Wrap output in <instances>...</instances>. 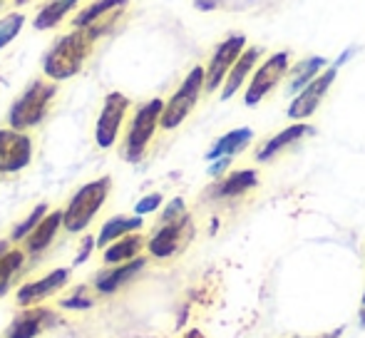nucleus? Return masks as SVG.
I'll use <instances>...</instances> for the list:
<instances>
[{
    "mask_svg": "<svg viewBox=\"0 0 365 338\" xmlns=\"http://www.w3.org/2000/svg\"><path fill=\"white\" fill-rule=\"evenodd\" d=\"M95 35L90 30H77L73 28V33L63 35L53 48L48 50L43 60V73L48 75L53 83H60V80H68L73 75L80 73L85 68L87 58L95 50Z\"/></svg>",
    "mask_w": 365,
    "mask_h": 338,
    "instance_id": "f257e3e1",
    "label": "nucleus"
},
{
    "mask_svg": "<svg viewBox=\"0 0 365 338\" xmlns=\"http://www.w3.org/2000/svg\"><path fill=\"white\" fill-rule=\"evenodd\" d=\"M55 95H58V85L45 83V80H35L23 90V95L13 102L10 107V130H30V127L40 125L48 115L50 105H53Z\"/></svg>",
    "mask_w": 365,
    "mask_h": 338,
    "instance_id": "f03ea898",
    "label": "nucleus"
},
{
    "mask_svg": "<svg viewBox=\"0 0 365 338\" xmlns=\"http://www.w3.org/2000/svg\"><path fill=\"white\" fill-rule=\"evenodd\" d=\"M112 179L102 177L95 182H87L82 189H77V194L70 199L68 209H65V224L70 234H77L82 229L90 227V222L95 219V214L102 209V204L107 202V194H110Z\"/></svg>",
    "mask_w": 365,
    "mask_h": 338,
    "instance_id": "7ed1b4c3",
    "label": "nucleus"
},
{
    "mask_svg": "<svg viewBox=\"0 0 365 338\" xmlns=\"http://www.w3.org/2000/svg\"><path fill=\"white\" fill-rule=\"evenodd\" d=\"M162 112H164V100H159V97L145 102L135 112V120H132L130 130H127L125 147H122V157L127 162H140L145 157L154 132H157V127H162Z\"/></svg>",
    "mask_w": 365,
    "mask_h": 338,
    "instance_id": "20e7f679",
    "label": "nucleus"
},
{
    "mask_svg": "<svg viewBox=\"0 0 365 338\" xmlns=\"http://www.w3.org/2000/svg\"><path fill=\"white\" fill-rule=\"evenodd\" d=\"M207 83V70L202 65L189 70V75L184 78V83L179 85V90L164 102V112H162V130H177L189 115L197 107L199 95L204 90Z\"/></svg>",
    "mask_w": 365,
    "mask_h": 338,
    "instance_id": "39448f33",
    "label": "nucleus"
},
{
    "mask_svg": "<svg viewBox=\"0 0 365 338\" xmlns=\"http://www.w3.org/2000/svg\"><path fill=\"white\" fill-rule=\"evenodd\" d=\"M289 70H291V55L286 53V50L269 55V58L256 68V73L251 75V83L244 92V105L256 107L259 102H264V97H269L276 87L284 83Z\"/></svg>",
    "mask_w": 365,
    "mask_h": 338,
    "instance_id": "423d86ee",
    "label": "nucleus"
},
{
    "mask_svg": "<svg viewBox=\"0 0 365 338\" xmlns=\"http://www.w3.org/2000/svg\"><path fill=\"white\" fill-rule=\"evenodd\" d=\"M127 8H130V0H95L75 15L73 28L90 30L95 40H100L102 35H110L115 30L117 20L122 18Z\"/></svg>",
    "mask_w": 365,
    "mask_h": 338,
    "instance_id": "0eeeda50",
    "label": "nucleus"
},
{
    "mask_svg": "<svg viewBox=\"0 0 365 338\" xmlns=\"http://www.w3.org/2000/svg\"><path fill=\"white\" fill-rule=\"evenodd\" d=\"M192 239H194L192 217L184 214L182 219H177L172 224H159V229L147 242V249L157 259H169V256H177L179 252H184Z\"/></svg>",
    "mask_w": 365,
    "mask_h": 338,
    "instance_id": "6e6552de",
    "label": "nucleus"
},
{
    "mask_svg": "<svg viewBox=\"0 0 365 338\" xmlns=\"http://www.w3.org/2000/svg\"><path fill=\"white\" fill-rule=\"evenodd\" d=\"M130 105H132L130 97H125L122 92H110L105 97V105H102V112L95 125V142L102 150H110L117 142V135H120Z\"/></svg>",
    "mask_w": 365,
    "mask_h": 338,
    "instance_id": "1a4fd4ad",
    "label": "nucleus"
},
{
    "mask_svg": "<svg viewBox=\"0 0 365 338\" xmlns=\"http://www.w3.org/2000/svg\"><path fill=\"white\" fill-rule=\"evenodd\" d=\"M244 50H246L244 35H229L224 43H219V48L214 50L212 60H209V65H207V83H204V90L207 92L219 90V87L226 83L231 68L236 65V60L241 58Z\"/></svg>",
    "mask_w": 365,
    "mask_h": 338,
    "instance_id": "9d476101",
    "label": "nucleus"
},
{
    "mask_svg": "<svg viewBox=\"0 0 365 338\" xmlns=\"http://www.w3.org/2000/svg\"><path fill=\"white\" fill-rule=\"evenodd\" d=\"M336 75H338V68L333 65V68L323 70V73L318 75V78L313 80L308 87H303V90L293 97L291 105H289V117H291V120L306 122L308 117H311L313 112L321 107V102L326 100L328 90H331L333 83H336Z\"/></svg>",
    "mask_w": 365,
    "mask_h": 338,
    "instance_id": "9b49d317",
    "label": "nucleus"
},
{
    "mask_svg": "<svg viewBox=\"0 0 365 338\" xmlns=\"http://www.w3.org/2000/svg\"><path fill=\"white\" fill-rule=\"evenodd\" d=\"M256 187H259V172L256 169H239V172H231L221 177L219 182H214L207 194L209 199L226 202V199H241L244 194L254 192Z\"/></svg>",
    "mask_w": 365,
    "mask_h": 338,
    "instance_id": "f8f14e48",
    "label": "nucleus"
},
{
    "mask_svg": "<svg viewBox=\"0 0 365 338\" xmlns=\"http://www.w3.org/2000/svg\"><path fill=\"white\" fill-rule=\"evenodd\" d=\"M313 132H316V127H311L308 122H296V125L286 127V130H281L279 135H274L271 140H266L264 145L259 147V152H256V162H271L284 150H289V147L296 145V142L311 137Z\"/></svg>",
    "mask_w": 365,
    "mask_h": 338,
    "instance_id": "ddd939ff",
    "label": "nucleus"
},
{
    "mask_svg": "<svg viewBox=\"0 0 365 338\" xmlns=\"http://www.w3.org/2000/svg\"><path fill=\"white\" fill-rule=\"evenodd\" d=\"M70 279V271L68 269H55L50 271L48 276L38 281H30L25 284L23 289L18 291V304L20 306H30V304H38L40 299H48L50 294H55L58 289H63Z\"/></svg>",
    "mask_w": 365,
    "mask_h": 338,
    "instance_id": "4468645a",
    "label": "nucleus"
},
{
    "mask_svg": "<svg viewBox=\"0 0 365 338\" xmlns=\"http://www.w3.org/2000/svg\"><path fill=\"white\" fill-rule=\"evenodd\" d=\"M261 55H264V48H246L244 53H241V58L236 60V65L231 68L224 87H221V100H231V97L244 87V83L249 80V75L254 73L256 65H259Z\"/></svg>",
    "mask_w": 365,
    "mask_h": 338,
    "instance_id": "2eb2a0df",
    "label": "nucleus"
},
{
    "mask_svg": "<svg viewBox=\"0 0 365 338\" xmlns=\"http://www.w3.org/2000/svg\"><path fill=\"white\" fill-rule=\"evenodd\" d=\"M147 266L145 256H137V259L127 261V264H117L112 271H102L95 279V289L102 291V294H115L122 284H127L130 279H135L142 269Z\"/></svg>",
    "mask_w": 365,
    "mask_h": 338,
    "instance_id": "dca6fc26",
    "label": "nucleus"
},
{
    "mask_svg": "<svg viewBox=\"0 0 365 338\" xmlns=\"http://www.w3.org/2000/svg\"><path fill=\"white\" fill-rule=\"evenodd\" d=\"M251 140H254V132H251L249 127H239V130L226 132L224 137H219V140L214 142L212 150L207 152V160L217 162L221 157H236L239 152H244L246 147L251 145Z\"/></svg>",
    "mask_w": 365,
    "mask_h": 338,
    "instance_id": "f3484780",
    "label": "nucleus"
},
{
    "mask_svg": "<svg viewBox=\"0 0 365 338\" xmlns=\"http://www.w3.org/2000/svg\"><path fill=\"white\" fill-rule=\"evenodd\" d=\"M65 224V212H60V209H55V212H50L48 217L40 222V227L35 229L33 234H30L28 239H25V249H28L30 254H40L45 252V249L50 247V244L55 242V234H58V229Z\"/></svg>",
    "mask_w": 365,
    "mask_h": 338,
    "instance_id": "a211bd4d",
    "label": "nucleus"
},
{
    "mask_svg": "<svg viewBox=\"0 0 365 338\" xmlns=\"http://www.w3.org/2000/svg\"><path fill=\"white\" fill-rule=\"evenodd\" d=\"M328 68V60L326 58H308V60H301L296 63L293 68L289 70V92L291 95H298L303 87H308L323 70Z\"/></svg>",
    "mask_w": 365,
    "mask_h": 338,
    "instance_id": "6ab92c4d",
    "label": "nucleus"
},
{
    "mask_svg": "<svg viewBox=\"0 0 365 338\" xmlns=\"http://www.w3.org/2000/svg\"><path fill=\"white\" fill-rule=\"evenodd\" d=\"M142 224H145L142 222V217H112V219H107L100 229V237H97V247L107 249L110 244H115L117 239L127 237V234H132V232H140Z\"/></svg>",
    "mask_w": 365,
    "mask_h": 338,
    "instance_id": "aec40b11",
    "label": "nucleus"
},
{
    "mask_svg": "<svg viewBox=\"0 0 365 338\" xmlns=\"http://www.w3.org/2000/svg\"><path fill=\"white\" fill-rule=\"evenodd\" d=\"M48 319H50V311H45V309L23 311V314L10 324L8 338H35L43 331V326L48 324Z\"/></svg>",
    "mask_w": 365,
    "mask_h": 338,
    "instance_id": "412c9836",
    "label": "nucleus"
},
{
    "mask_svg": "<svg viewBox=\"0 0 365 338\" xmlns=\"http://www.w3.org/2000/svg\"><path fill=\"white\" fill-rule=\"evenodd\" d=\"M142 247H145V239L140 237V234H127V237L117 239L115 244H110V247L105 249V264H127V261L137 259V254L142 252Z\"/></svg>",
    "mask_w": 365,
    "mask_h": 338,
    "instance_id": "4be33fe9",
    "label": "nucleus"
},
{
    "mask_svg": "<svg viewBox=\"0 0 365 338\" xmlns=\"http://www.w3.org/2000/svg\"><path fill=\"white\" fill-rule=\"evenodd\" d=\"M80 0H48V3L40 8V13L35 15V30H53L55 25H60L65 20V15L73 8H77Z\"/></svg>",
    "mask_w": 365,
    "mask_h": 338,
    "instance_id": "5701e85b",
    "label": "nucleus"
},
{
    "mask_svg": "<svg viewBox=\"0 0 365 338\" xmlns=\"http://www.w3.org/2000/svg\"><path fill=\"white\" fill-rule=\"evenodd\" d=\"M25 261V254L23 252H8L0 259V296L5 294V291L10 289V284H13V276L18 274V269L23 266Z\"/></svg>",
    "mask_w": 365,
    "mask_h": 338,
    "instance_id": "b1692460",
    "label": "nucleus"
},
{
    "mask_svg": "<svg viewBox=\"0 0 365 338\" xmlns=\"http://www.w3.org/2000/svg\"><path fill=\"white\" fill-rule=\"evenodd\" d=\"M45 217H48V204H38V207L28 214V219H25V222H20L18 227L13 229L10 239H13V242H23V239H28L30 234L40 227V222H43Z\"/></svg>",
    "mask_w": 365,
    "mask_h": 338,
    "instance_id": "393cba45",
    "label": "nucleus"
},
{
    "mask_svg": "<svg viewBox=\"0 0 365 338\" xmlns=\"http://www.w3.org/2000/svg\"><path fill=\"white\" fill-rule=\"evenodd\" d=\"M23 25H25V15L23 13H10V15H5V18L0 20V50L18 38L20 30H23Z\"/></svg>",
    "mask_w": 365,
    "mask_h": 338,
    "instance_id": "a878e982",
    "label": "nucleus"
},
{
    "mask_svg": "<svg viewBox=\"0 0 365 338\" xmlns=\"http://www.w3.org/2000/svg\"><path fill=\"white\" fill-rule=\"evenodd\" d=\"M18 135H20L18 130H0V174L5 172V162H8L10 150H13Z\"/></svg>",
    "mask_w": 365,
    "mask_h": 338,
    "instance_id": "bb28decb",
    "label": "nucleus"
},
{
    "mask_svg": "<svg viewBox=\"0 0 365 338\" xmlns=\"http://www.w3.org/2000/svg\"><path fill=\"white\" fill-rule=\"evenodd\" d=\"M184 214H187V204H184L182 197H177V199H172V202L167 204V209H164L159 224H172V222H177V219H182Z\"/></svg>",
    "mask_w": 365,
    "mask_h": 338,
    "instance_id": "cd10ccee",
    "label": "nucleus"
},
{
    "mask_svg": "<svg viewBox=\"0 0 365 338\" xmlns=\"http://www.w3.org/2000/svg\"><path fill=\"white\" fill-rule=\"evenodd\" d=\"M162 207V194H147L145 199H140L137 202V207H135V214L137 217H145V214H152V212H157V209Z\"/></svg>",
    "mask_w": 365,
    "mask_h": 338,
    "instance_id": "c85d7f7f",
    "label": "nucleus"
},
{
    "mask_svg": "<svg viewBox=\"0 0 365 338\" xmlns=\"http://www.w3.org/2000/svg\"><path fill=\"white\" fill-rule=\"evenodd\" d=\"M95 239L92 237H85L82 239V247H80V254L75 256V266H80V264H85L87 259H90V254H92V249H95Z\"/></svg>",
    "mask_w": 365,
    "mask_h": 338,
    "instance_id": "c756f323",
    "label": "nucleus"
},
{
    "mask_svg": "<svg viewBox=\"0 0 365 338\" xmlns=\"http://www.w3.org/2000/svg\"><path fill=\"white\" fill-rule=\"evenodd\" d=\"M82 294H85V291H77V294L73 296V299H65L63 301V306L65 309H90L92 306V299H82Z\"/></svg>",
    "mask_w": 365,
    "mask_h": 338,
    "instance_id": "7c9ffc66",
    "label": "nucleus"
},
{
    "mask_svg": "<svg viewBox=\"0 0 365 338\" xmlns=\"http://www.w3.org/2000/svg\"><path fill=\"white\" fill-rule=\"evenodd\" d=\"M231 160H234V157H221V160L214 162V165L209 167V177H221V174L231 167Z\"/></svg>",
    "mask_w": 365,
    "mask_h": 338,
    "instance_id": "2f4dec72",
    "label": "nucleus"
},
{
    "mask_svg": "<svg viewBox=\"0 0 365 338\" xmlns=\"http://www.w3.org/2000/svg\"><path fill=\"white\" fill-rule=\"evenodd\" d=\"M194 5H197L199 10H214V8H219V0H194Z\"/></svg>",
    "mask_w": 365,
    "mask_h": 338,
    "instance_id": "473e14b6",
    "label": "nucleus"
},
{
    "mask_svg": "<svg viewBox=\"0 0 365 338\" xmlns=\"http://www.w3.org/2000/svg\"><path fill=\"white\" fill-rule=\"evenodd\" d=\"M343 334V329H336V331H331V334H321V336H296V338H338Z\"/></svg>",
    "mask_w": 365,
    "mask_h": 338,
    "instance_id": "72a5a7b5",
    "label": "nucleus"
},
{
    "mask_svg": "<svg viewBox=\"0 0 365 338\" xmlns=\"http://www.w3.org/2000/svg\"><path fill=\"white\" fill-rule=\"evenodd\" d=\"M8 247H10V244H8V242H0V259H3V256H5V254H8V252H10V249H8Z\"/></svg>",
    "mask_w": 365,
    "mask_h": 338,
    "instance_id": "f704fd0d",
    "label": "nucleus"
},
{
    "mask_svg": "<svg viewBox=\"0 0 365 338\" xmlns=\"http://www.w3.org/2000/svg\"><path fill=\"white\" fill-rule=\"evenodd\" d=\"M361 326L365 329V296H363V304H361Z\"/></svg>",
    "mask_w": 365,
    "mask_h": 338,
    "instance_id": "c9c22d12",
    "label": "nucleus"
},
{
    "mask_svg": "<svg viewBox=\"0 0 365 338\" xmlns=\"http://www.w3.org/2000/svg\"><path fill=\"white\" fill-rule=\"evenodd\" d=\"M30 0H15V5H28Z\"/></svg>",
    "mask_w": 365,
    "mask_h": 338,
    "instance_id": "e433bc0d",
    "label": "nucleus"
},
{
    "mask_svg": "<svg viewBox=\"0 0 365 338\" xmlns=\"http://www.w3.org/2000/svg\"><path fill=\"white\" fill-rule=\"evenodd\" d=\"M0 3H5V0H0Z\"/></svg>",
    "mask_w": 365,
    "mask_h": 338,
    "instance_id": "4c0bfd02",
    "label": "nucleus"
}]
</instances>
